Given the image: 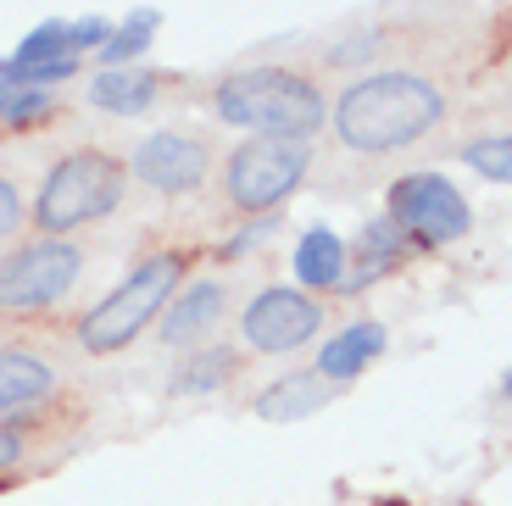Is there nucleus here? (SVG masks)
Returning <instances> with one entry per match:
<instances>
[{
    "instance_id": "nucleus-4",
    "label": "nucleus",
    "mask_w": 512,
    "mask_h": 506,
    "mask_svg": "<svg viewBox=\"0 0 512 506\" xmlns=\"http://www.w3.org/2000/svg\"><path fill=\"white\" fill-rule=\"evenodd\" d=\"M179 267L184 262L173 251L134 262V273H128L101 306L84 312V323H78V345H84L90 356H112V351H123V345H134V334L151 329L156 317L167 312V301L179 295Z\"/></svg>"
},
{
    "instance_id": "nucleus-26",
    "label": "nucleus",
    "mask_w": 512,
    "mask_h": 506,
    "mask_svg": "<svg viewBox=\"0 0 512 506\" xmlns=\"http://www.w3.org/2000/svg\"><path fill=\"white\" fill-rule=\"evenodd\" d=\"M23 451H28L23 429H12V423H0V473H6V468H17V462H23Z\"/></svg>"
},
{
    "instance_id": "nucleus-12",
    "label": "nucleus",
    "mask_w": 512,
    "mask_h": 506,
    "mask_svg": "<svg viewBox=\"0 0 512 506\" xmlns=\"http://www.w3.org/2000/svg\"><path fill=\"white\" fill-rule=\"evenodd\" d=\"M384 345H390L384 323H351V329H340L318 351V367H312V373H318V379H329V384H346V379H357L362 367L379 362Z\"/></svg>"
},
{
    "instance_id": "nucleus-9",
    "label": "nucleus",
    "mask_w": 512,
    "mask_h": 506,
    "mask_svg": "<svg viewBox=\"0 0 512 506\" xmlns=\"http://www.w3.org/2000/svg\"><path fill=\"white\" fill-rule=\"evenodd\" d=\"M128 173L140 178L145 190L156 195H195L212 173V145L201 134H179V128H156L134 145Z\"/></svg>"
},
{
    "instance_id": "nucleus-21",
    "label": "nucleus",
    "mask_w": 512,
    "mask_h": 506,
    "mask_svg": "<svg viewBox=\"0 0 512 506\" xmlns=\"http://www.w3.org/2000/svg\"><path fill=\"white\" fill-rule=\"evenodd\" d=\"M51 106H56L51 89H12V95L0 101V123H6V128H23V123H34V117H45Z\"/></svg>"
},
{
    "instance_id": "nucleus-23",
    "label": "nucleus",
    "mask_w": 512,
    "mask_h": 506,
    "mask_svg": "<svg viewBox=\"0 0 512 506\" xmlns=\"http://www.w3.org/2000/svg\"><path fill=\"white\" fill-rule=\"evenodd\" d=\"M23 190H17L12 178H0V240H6V234H17V223H23Z\"/></svg>"
},
{
    "instance_id": "nucleus-22",
    "label": "nucleus",
    "mask_w": 512,
    "mask_h": 506,
    "mask_svg": "<svg viewBox=\"0 0 512 506\" xmlns=\"http://www.w3.org/2000/svg\"><path fill=\"white\" fill-rule=\"evenodd\" d=\"M106 39H112V23L106 17H78V23H67V51H101Z\"/></svg>"
},
{
    "instance_id": "nucleus-20",
    "label": "nucleus",
    "mask_w": 512,
    "mask_h": 506,
    "mask_svg": "<svg viewBox=\"0 0 512 506\" xmlns=\"http://www.w3.org/2000/svg\"><path fill=\"white\" fill-rule=\"evenodd\" d=\"M56 56H73L67 51V23H39L34 34L17 45V56H12V67H34V62H56Z\"/></svg>"
},
{
    "instance_id": "nucleus-16",
    "label": "nucleus",
    "mask_w": 512,
    "mask_h": 506,
    "mask_svg": "<svg viewBox=\"0 0 512 506\" xmlns=\"http://www.w3.org/2000/svg\"><path fill=\"white\" fill-rule=\"evenodd\" d=\"M156 84L162 78L145 73V67H101L90 78V106H101L112 117H140L156 101Z\"/></svg>"
},
{
    "instance_id": "nucleus-2",
    "label": "nucleus",
    "mask_w": 512,
    "mask_h": 506,
    "mask_svg": "<svg viewBox=\"0 0 512 506\" xmlns=\"http://www.w3.org/2000/svg\"><path fill=\"white\" fill-rule=\"evenodd\" d=\"M218 117L268 140H301L323 128V89L290 67H245V73L218 84Z\"/></svg>"
},
{
    "instance_id": "nucleus-7",
    "label": "nucleus",
    "mask_w": 512,
    "mask_h": 506,
    "mask_svg": "<svg viewBox=\"0 0 512 506\" xmlns=\"http://www.w3.org/2000/svg\"><path fill=\"white\" fill-rule=\"evenodd\" d=\"M390 217L407 228V240L418 245H451L474 228V212L462 201V190L440 173H407L390 184Z\"/></svg>"
},
{
    "instance_id": "nucleus-25",
    "label": "nucleus",
    "mask_w": 512,
    "mask_h": 506,
    "mask_svg": "<svg viewBox=\"0 0 512 506\" xmlns=\"http://www.w3.org/2000/svg\"><path fill=\"white\" fill-rule=\"evenodd\" d=\"M373 51H379V34H357L351 45H334L329 62H334V67H351V62H368Z\"/></svg>"
},
{
    "instance_id": "nucleus-13",
    "label": "nucleus",
    "mask_w": 512,
    "mask_h": 506,
    "mask_svg": "<svg viewBox=\"0 0 512 506\" xmlns=\"http://www.w3.org/2000/svg\"><path fill=\"white\" fill-rule=\"evenodd\" d=\"M329 401H334L329 379H318V373H284V379H273L268 390L256 395V418L301 423V418H312V412H323Z\"/></svg>"
},
{
    "instance_id": "nucleus-11",
    "label": "nucleus",
    "mask_w": 512,
    "mask_h": 506,
    "mask_svg": "<svg viewBox=\"0 0 512 506\" xmlns=\"http://www.w3.org/2000/svg\"><path fill=\"white\" fill-rule=\"evenodd\" d=\"M223 306H229V290L218 279H201L190 290H179V301H167V312H162V345H173V351L195 345L201 334L218 329Z\"/></svg>"
},
{
    "instance_id": "nucleus-18",
    "label": "nucleus",
    "mask_w": 512,
    "mask_h": 506,
    "mask_svg": "<svg viewBox=\"0 0 512 506\" xmlns=\"http://www.w3.org/2000/svg\"><path fill=\"white\" fill-rule=\"evenodd\" d=\"M156 23H162V17H156L151 6H140V12H128V23H123V28H112V39L101 45V62H106V67H134L145 51H151Z\"/></svg>"
},
{
    "instance_id": "nucleus-24",
    "label": "nucleus",
    "mask_w": 512,
    "mask_h": 506,
    "mask_svg": "<svg viewBox=\"0 0 512 506\" xmlns=\"http://www.w3.org/2000/svg\"><path fill=\"white\" fill-rule=\"evenodd\" d=\"M273 228H279V217H256L251 228H240V234H234V240L223 245V262H234V256H240V251H251V245L262 240V234H273Z\"/></svg>"
},
{
    "instance_id": "nucleus-10",
    "label": "nucleus",
    "mask_w": 512,
    "mask_h": 506,
    "mask_svg": "<svg viewBox=\"0 0 512 506\" xmlns=\"http://www.w3.org/2000/svg\"><path fill=\"white\" fill-rule=\"evenodd\" d=\"M407 228L396 223V217H368V223L357 228V251H351V273L340 290H368V284H379L384 273H396L401 256H407Z\"/></svg>"
},
{
    "instance_id": "nucleus-6",
    "label": "nucleus",
    "mask_w": 512,
    "mask_h": 506,
    "mask_svg": "<svg viewBox=\"0 0 512 506\" xmlns=\"http://www.w3.org/2000/svg\"><path fill=\"white\" fill-rule=\"evenodd\" d=\"M84 273V251L73 240H51V234H39V240L17 245L6 262H0V312H45L56 306L67 290L78 284Z\"/></svg>"
},
{
    "instance_id": "nucleus-15",
    "label": "nucleus",
    "mask_w": 512,
    "mask_h": 506,
    "mask_svg": "<svg viewBox=\"0 0 512 506\" xmlns=\"http://www.w3.org/2000/svg\"><path fill=\"white\" fill-rule=\"evenodd\" d=\"M56 390V367L34 351H0V418L6 412H23L39 406Z\"/></svg>"
},
{
    "instance_id": "nucleus-8",
    "label": "nucleus",
    "mask_w": 512,
    "mask_h": 506,
    "mask_svg": "<svg viewBox=\"0 0 512 506\" xmlns=\"http://www.w3.org/2000/svg\"><path fill=\"white\" fill-rule=\"evenodd\" d=\"M318 329H323V306L312 301L307 290H284V284L256 290L251 306L240 312L245 345H251V351H262V356L301 351V345H307Z\"/></svg>"
},
{
    "instance_id": "nucleus-14",
    "label": "nucleus",
    "mask_w": 512,
    "mask_h": 506,
    "mask_svg": "<svg viewBox=\"0 0 512 506\" xmlns=\"http://www.w3.org/2000/svg\"><path fill=\"white\" fill-rule=\"evenodd\" d=\"M351 273V251L334 228H307L301 245H295V279L307 290H340Z\"/></svg>"
},
{
    "instance_id": "nucleus-3",
    "label": "nucleus",
    "mask_w": 512,
    "mask_h": 506,
    "mask_svg": "<svg viewBox=\"0 0 512 506\" xmlns=\"http://www.w3.org/2000/svg\"><path fill=\"white\" fill-rule=\"evenodd\" d=\"M123 190H128V167L117 162L112 151H73L45 173L28 223H34L39 234H51V240H67L73 228L112 217L117 201H123Z\"/></svg>"
},
{
    "instance_id": "nucleus-17",
    "label": "nucleus",
    "mask_w": 512,
    "mask_h": 506,
    "mask_svg": "<svg viewBox=\"0 0 512 506\" xmlns=\"http://www.w3.org/2000/svg\"><path fill=\"white\" fill-rule=\"evenodd\" d=\"M240 373V356L229 345H212V351H190L179 367H173V379H167V395H218L223 384Z\"/></svg>"
},
{
    "instance_id": "nucleus-19",
    "label": "nucleus",
    "mask_w": 512,
    "mask_h": 506,
    "mask_svg": "<svg viewBox=\"0 0 512 506\" xmlns=\"http://www.w3.org/2000/svg\"><path fill=\"white\" fill-rule=\"evenodd\" d=\"M462 162L474 173L496 178V184H512V134H490V140H474L462 151Z\"/></svg>"
},
{
    "instance_id": "nucleus-5",
    "label": "nucleus",
    "mask_w": 512,
    "mask_h": 506,
    "mask_svg": "<svg viewBox=\"0 0 512 506\" xmlns=\"http://www.w3.org/2000/svg\"><path fill=\"white\" fill-rule=\"evenodd\" d=\"M312 167V151L301 140H268L251 134L245 145H234L223 162V190L240 212H273L284 195L301 190V178Z\"/></svg>"
},
{
    "instance_id": "nucleus-1",
    "label": "nucleus",
    "mask_w": 512,
    "mask_h": 506,
    "mask_svg": "<svg viewBox=\"0 0 512 506\" xmlns=\"http://www.w3.org/2000/svg\"><path fill=\"white\" fill-rule=\"evenodd\" d=\"M446 117V95L423 73H373L340 95L334 106V140L357 156H390L418 145Z\"/></svg>"
},
{
    "instance_id": "nucleus-27",
    "label": "nucleus",
    "mask_w": 512,
    "mask_h": 506,
    "mask_svg": "<svg viewBox=\"0 0 512 506\" xmlns=\"http://www.w3.org/2000/svg\"><path fill=\"white\" fill-rule=\"evenodd\" d=\"M501 401L512 406V367H507V379H501Z\"/></svg>"
}]
</instances>
